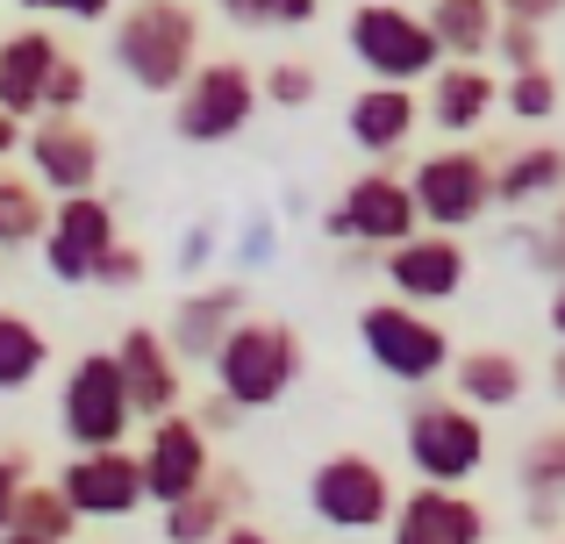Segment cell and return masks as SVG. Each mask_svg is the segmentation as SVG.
<instances>
[{"instance_id": "obj_1", "label": "cell", "mask_w": 565, "mask_h": 544, "mask_svg": "<svg viewBox=\"0 0 565 544\" xmlns=\"http://www.w3.org/2000/svg\"><path fill=\"white\" fill-rule=\"evenodd\" d=\"M108 57L143 94H180V79L201 65V14H193V0H129L115 14Z\"/></svg>"}, {"instance_id": "obj_28", "label": "cell", "mask_w": 565, "mask_h": 544, "mask_svg": "<svg viewBox=\"0 0 565 544\" xmlns=\"http://www.w3.org/2000/svg\"><path fill=\"white\" fill-rule=\"evenodd\" d=\"M8 531H29V537H43V544H72L79 516H72V502L57 494V480H36V473H29V480H22V494H14Z\"/></svg>"}, {"instance_id": "obj_6", "label": "cell", "mask_w": 565, "mask_h": 544, "mask_svg": "<svg viewBox=\"0 0 565 544\" xmlns=\"http://www.w3.org/2000/svg\"><path fill=\"white\" fill-rule=\"evenodd\" d=\"M258 100V72L244 57H201L172 94V129H180V143H230L250 129Z\"/></svg>"}, {"instance_id": "obj_43", "label": "cell", "mask_w": 565, "mask_h": 544, "mask_svg": "<svg viewBox=\"0 0 565 544\" xmlns=\"http://www.w3.org/2000/svg\"><path fill=\"white\" fill-rule=\"evenodd\" d=\"M544 322H552V337H558V344H565V279H558V287H552V308H544Z\"/></svg>"}, {"instance_id": "obj_25", "label": "cell", "mask_w": 565, "mask_h": 544, "mask_svg": "<svg viewBox=\"0 0 565 544\" xmlns=\"http://www.w3.org/2000/svg\"><path fill=\"white\" fill-rule=\"evenodd\" d=\"M565 194V143H523L494 158V209H530V201Z\"/></svg>"}, {"instance_id": "obj_24", "label": "cell", "mask_w": 565, "mask_h": 544, "mask_svg": "<svg viewBox=\"0 0 565 544\" xmlns=\"http://www.w3.org/2000/svg\"><path fill=\"white\" fill-rule=\"evenodd\" d=\"M515 480H523V494H530V523H537V531H558V516H565V423H544V430L530 437L523 459H515Z\"/></svg>"}, {"instance_id": "obj_21", "label": "cell", "mask_w": 565, "mask_h": 544, "mask_svg": "<svg viewBox=\"0 0 565 544\" xmlns=\"http://www.w3.org/2000/svg\"><path fill=\"white\" fill-rule=\"evenodd\" d=\"M57 57H65V43H57L43 22H22V29L0 36V108H8L14 122L43 115V86H51Z\"/></svg>"}, {"instance_id": "obj_31", "label": "cell", "mask_w": 565, "mask_h": 544, "mask_svg": "<svg viewBox=\"0 0 565 544\" xmlns=\"http://www.w3.org/2000/svg\"><path fill=\"white\" fill-rule=\"evenodd\" d=\"M230 29H308L322 0H215Z\"/></svg>"}, {"instance_id": "obj_40", "label": "cell", "mask_w": 565, "mask_h": 544, "mask_svg": "<svg viewBox=\"0 0 565 544\" xmlns=\"http://www.w3.org/2000/svg\"><path fill=\"white\" fill-rule=\"evenodd\" d=\"M509 22H537V29H552L558 14H565V0H494Z\"/></svg>"}, {"instance_id": "obj_37", "label": "cell", "mask_w": 565, "mask_h": 544, "mask_svg": "<svg viewBox=\"0 0 565 544\" xmlns=\"http://www.w3.org/2000/svg\"><path fill=\"white\" fill-rule=\"evenodd\" d=\"M14 8H29V14H65V22H100V14H115V0H14Z\"/></svg>"}, {"instance_id": "obj_17", "label": "cell", "mask_w": 565, "mask_h": 544, "mask_svg": "<svg viewBox=\"0 0 565 544\" xmlns=\"http://www.w3.org/2000/svg\"><path fill=\"white\" fill-rule=\"evenodd\" d=\"M386 544H487V509L466 488H429L415 480L386 516Z\"/></svg>"}, {"instance_id": "obj_44", "label": "cell", "mask_w": 565, "mask_h": 544, "mask_svg": "<svg viewBox=\"0 0 565 544\" xmlns=\"http://www.w3.org/2000/svg\"><path fill=\"white\" fill-rule=\"evenodd\" d=\"M552 394H558V402H565V344L552 351Z\"/></svg>"}, {"instance_id": "obj_22", "label": "cell", "mask_w": 565, "mask_h": 544, "mask_svg": "<svg viewBox=\"0 0 565 544\" xmlns=\"http://www.w3.org/2000/svg\"><path fill=\"white\" fill-rule=\"evenodd\" d=\"M244 509H250V480L230 473V466H215V473H207L186 502L166 509V523H158V531H166V544H215L230 523H244Z\"/></svg>"}, {"instance_id": "obj_8", "label": "cell", "mask_w": 565, "mask_h": 544, "mask_svg": "<svg viewBox=\"0 0 565 544\" xmlns=\"http://www.w3.org/2000/svg\"><path fill=\"white\" fill-rule=\"evenodd\" d=\"M57 430H65L72 451L129 445L137 408H129V394H122V365H115V351H79V359H72L65 394H57Z\"/></svg>"}, {"instance_id": "obj_23", "label": "cell", "mask_w": 565, "mask_h": 544, "mask_svg": "<svg viewBox=\"0 0 565 544\" xmlns=\"http://www.w3.org/2000/svg\"><path fill=\"white\" fill-rule=\"evenodd\" d=\"M530 394V365L501 344H480V351H458L451 359V402L480 408V416H501Z\"/></svg>"}, {"instance_id": "obj_36", "label": "cell", "mask_w": 565, "mask_h": 544, "mask_svg": "<svg viewBox=\"0 0 565 544\" xmlns=\"http://www.w3.org/2000/svg\"><path fill=\"white\" fill-rule=\"evenodd\" d=\"M86 108V65L79 57H57V72H51V86H43V115H79Z\"/></svg>"}, {"instance_id": "obj_5", "label": "cell", "mask_w": 565, "mask_h": 544, "mask_svg": "<svg viewBox=\"0 0 565 544\" xmlns=\"http://www.w3.org/2000/svg\"><path fill=\"white\" fill-rule=\"evenodd\" d=\"M344 43L365 65V79H380V86H423L429 72L444 65L429 22L415 8H401V0H365V8H351Z\"/></svg>"}, {"instance_id": "obj_45", "label": "cell", "mask_w": 565, "mask_h": 544, "mask_svg": "<svg viewBox=\"0 0 565 544\" xmlns=\"http://www.w3.org/2000/svg\"><path fill=\"white\" fill-rule=\"evenodd\" d=\"M0 544H43V537H29V531H0Z\"/></svg>"}, {"instance_id": "obj_18", "label": "cell", "mask_w": 565, "mask_h": 544, "mask_svg": "<svg viewBox=\"0 0 565 544\" xmlns=\"http://www.w3.org/2000/svg\"><path fill=\"white\" fill-rule=\"evenodd\" d=\"M344 129L373 166H394V158L415 143V129H423V94H415V86L365 79L359 94H351V108H344Z\"/></svg>"}, {"instance_id": "obj_11", "label": "cell", "mask_w": 565, "mask_h": 544, "mask_svg": "<svg viewBox=\"0 0 565 544\" xmlns=\"http://www.w3.org/2000/svg\"><path fill=\"white\" fill-rule=\"evenodd\" d=\"M322 230H330L337 244H359V252H386V244L415 237L423 215H415L408 172H386V166L380 172H359V180L344 186V201L322 215Z\"/></svg>"}, {"instance_id": "obj_39", "label": "cell", "mask_w": 565, "mask_h": 544, "mask_svg": "<svg viewBox=\"0 0 565 544\" xmlns=\"http://www.w3.org/2000/svg\"><path fill=\"white\" fill-rule=\"evenodd\" d=\"M186 416H193V423H201V430H207V437H222V430H236V416H244V408H236V402H230V394H222V387H215V394H207V402H201V408H186Z\"/></svg>"}, {"instance_id": "obj_35", "label": "cell", "mask_w": 565, "mask_h": 544, "mask_svg": "<svg viewBox=\"0 0 565 544\" xmlns=\"http://www.w3.org/2000/svg\"><path fill=\"white\" fill-rule=\"evenodd\" d=\"M494 51H501V65H509V72H530V65H544V29L537 22H509V14H501Z\"/></svg>"}, {"instance_id": "obj_29", "label": "cell", "mask_w": 565, "mask_h": 544, "mask_svg": "<svg viewBox=\"0 0 565 544\" xmlns=\"http://www.w3.org/2000/svg\"><path fill=\"white\" fill-rule=\"evenodd\" d=\"M43 223H51V201H43V186L0 172V252H22V244H36Z\"/></svg>"}, {"instance_id": "obj_9", "label": "cell", "mask_w": 565, "mask_h": 544, "mask_svg": "<svg viewBox=\"0 0 565 544\" xmlns=\"http://www.w3.org/2000/svg\"><path fill=\"white\" fill-rule=\"evenodd\" d=\"M394 502L401 494H394V480H386V466L365 459V451H330V459H316V473H308V516L344 531V537L386 531Z\"/></svg>"}, {"instance_id": "obj_46", "label": "cell", "mask_w": 565, "mask_h": 544, "mask_svg": "<svg viewBox=\"0 0 565 544\" xmlns=\"http://www.w3.org/2000/svg\"><path fill=\"white\" fill-rule=\"evenodd\" d=\"M552 544H565V537H552Z\"/></svg>"}, {"instance_id": "obj_27", "label": "cell", "mask_w": 565, "mask_h": 544, "mask_svg": "<svg viewBox=\"0 0 565 544\" xmlns=\"http://www.w3.org/2000/svg\"><path fill=\"white\" fill-rule=\"evenodd\" d=\"M43 365H51V337H43L22 308H0V394L36 387Z\"/></svg>"}, {"instance_id": "obj_42", "label": "cell", "mask_w": 565, "mask_h": 544, "mask_svg": "<svg viewBox=\"0 0 565 544\" xmlns=\"http://www.w3.org/2000/svg\"><path fill=\"white\" fill-rule=\"evenodd\" d=\"M14 151H22V122L0 108V158H14Z\"/></svg>"}, {"instance_id": "obj_2", "label": "cell", "mask_w": 565, "mask_h": 544, "mask_svg": "<svg viewBox=\"0 0 565 544\" xmlns=\"http://www.w3.org/2000/svg\"><path fill=\"white\" fill-rule=\"evenodd\" d=\"M207 365H215V387L250 416V408H279L294 387H301L308 351H301V330H294V322H279V316H244L230 337H222V351H215Z\"/></svg>"}, {"instance_id": "obj_3", "label": "cell", "mask_w": 565, "mask_h": 544, "mask_svg": "<svg viewBox=\"0 0 565 544\" xmlns=\"http://www.w3.org/2000/svg\"><path fill=\"white\" fill-rule=\"evenodd\" d=\"M359 344H365V359H373L386 380H401V387H429V380H444L451 359H458L451 330H444L429 308L394 301V294L359 308Z\"/></svg>"}, {"instance_id": "obj_32", "label": "cell", "mask_w": 565, "mask_h": 544, "mask_svg": "<svg viewBox=\"0 0 565 544\" xmlns=\"http://www.w3.org/2000/svg\"><path fill=\"white\" fill-rule=\"evenodd\" d=\"M258 94L273 100V108H287V115H301V108H316V94H322V79H316V65L308 57H273V65L258 72Z\"/></svg>"}, {"instance_id": "obj_4", "label": "cell", "mask_w": 565, "mask_h": 544, "mask_svg": "<svg viewBox=\"0 0 565 544\" xmlns=\"http://www.w3.org/2000/svg\"><path fill=\"white\" fill-rule=\"evenodd\" d=\"M401 451H408L415 480L429 488H466L487 466V416L466 402H444V394H423L401 423Z\"/></svg>"}, {"instance_id": "obj_10", "label": "cell", "mask_w": 565, "mask_h": 544, "mask_svg": "<svg viewBox=\"0 0 565 544\" xmlns=\"http://www.w3.org/2000/svg\"><path fill=\"white\" fill-rule=\"evenodd\" d=\"M22 158H29V180L51 201L100 194V172H108V143L86 115H36V129H22Z\"/></svg>"}, {"instance_id": "obj_13", "label": "cell", "mask_w": 565, "mask_h": 544, "mask_svg": "<svg viewBox=\"0 0 565 544\" xmlns=\"http://www.w3.org/2000/svg\"><path fill=\"white\" fill-rule=\"evenodd\" d=\"M122 237L115 230V209H108V194H65V201H51V223H43V273L57 279V287H94V266H100V252Z\"/></svg>"}, {"instance_id": "obj_19", "label": "cell", "mask_w": 565, "mask_h": 544, "mask_svg": "<svg viewBox=\"0 0 565 544\" xmlns=\"http://www.w3.org/2000/svg\"><path fill=\"white\" fill-rule=\"evenodd\" d=\"M494 108H501V86H494V72L487 65H437L423 79V122L429 129H444L451 143H466V137H480L487 122H494Z\"/></svg>"}, {"instance_id": "obj_7", "label": "cell", "mask_w": 565, "mask_h": 544, "mask_svg": "<svg viewBox=\"0 0 565 544\" xmlns=\"http://www.w3.org/2000/svg\"><path fill=\"white\" fill-rule=\"evenodd\" d=\"M408 194L423 230H472L487 209H494V158L472 151V143H444V151L415 158L408 166Z\"/></svg>"}, {"instance_id": "obj_14", "label": "cell", "mask_w": 565, "mask_h": 544, "mask_svg": "<svg viewBox=\"0 0 565 544\" xmlns=\"http://www.w3.org/2000/svg\"><path fill=\"white\" fill-rule=\"evenodd\" d=\"M137 459H143V494H151L158 509H172V502H186V494L215 473V437H207L186 408H172V416L143 423Z\"/></svg>"}, {"instance_id": "obj_33", "label": "cell", "mask_w": 565, "mask_h": 544, "mask_svg": "<svg viewBox=\"0 0 565 544\" xmlns=\"http://www.w3.org/2000/svg\"><path fill=\"white\" fill-rule=\"evenodd\" d=\"M143 273H151V258H143L137 244L115 237L108 252H100V266H94V287H100V294H137V287H143Z\"/></svg>"}, {"instance_id": "obj_34", "label": "cell", "mask_w": 565, "mask_h": 544, "mask_svg": "<svg viewBox=\"0 0 565 544\" xmlns=\"http://www.w3.org/2000/svg\"><path fill=\"white\" fill-rule=\"evenodd\" d=\"M523 258H530L537 273L565 279V194H558V215H552V223H530V230H523Z\"/></svg>"}, {"instance_id": "obj_16", "label": "cell", "mask_w": 565, "mask_h": 544, "mask_svg": "<svg viewBox=\"0 0 565 544\" xmlns=\"http://www.w3.org/2000/svg\"><path fill=\"white\" fill-rule=\"evenodd\" d=\"M108 351H115V365H122V394H129V408H137V423H158V416H172V408H186V365H180V351L166 344L158 322H129Z\"/></svg>"}, {"instance_id": "obj_12", "label": "cell", "mask_w": 565, "mask_h": 544, "mask_svg": "<svg viewBox=\"0 0 565 544\" xmlns=\"http://www.w3.org/2000/svg\"><path fill=\"white\" fill-rule=\"evenodd\" d=\"M380 273L394 287V301H415V308H451L472 279V252L451 237V230H415V237L386 244L380 252Z\"/></svg>"}, {"instance_id": "obj_38", "label": "cell", "mask_w": 565, "mask_h": 544, "mask_svg": "<svg viewBox=\"0 0 565 544\" xmlns=\"http://www.w3.org/2000/svg\"><path fill=\"white\" fill-rule=\"evenodd\" d=\"M22 480H29V451H0V531H8V516H14Z\"/></svg>"}, {"instance_id": "obj_30", "label": "cell", "mask_w": 565, "mask_h": 544, "mask_svg": "<svg viewBox=\"0 0 565 544\" xmlns=\"http://www.w3.org/2000/svg\"><path fill=\"white\" fill-rule=\"evenodd\" d=\"M558 100H565V86H558V72L552 65H530V72H509V79H501V115H509V122H552L558 115Z\"/></svg>"}, {"instance_id": "obj_26", "label": "cell", "mask_w": 565, "mask_h": 544, "mask_svg": "<svg viewBox=\"0 0 565 544\" xmlns=\"http://www.w3.org/2000/svg\"><path fill=\"white\" fill-rule=\"evenodd\" d=\"M429 36H437L444 57H458V65H480L487 51H494V29H501V8L494 0H429Z\"/></svg>"}, {"instance_id": "obj_15", "label": "cell", "mask_w": 565, "mask_h": 544, "mask_svg": "<svg viewBox=\"0 0 565 544\" xmlns=\"http://www.w3.org/2000/svg\"><path fill=\"white\" fill-rule=\"evenodd\" d=\"M57 494L72 502V516L79 523H122L137 516L151 494H143V459L129 445H108V451H79V459H65V473H57Z\"/></svg>"}, {"instance_id": "obj_41", "label": "cell", "mask_w": 565, "mask_h": 544, "mask_svg": "<svg viewBox=\"0 0 565 544\" xmlns=\"http://www.w3.org/2000/svg\"><path fill=\"white\" fill-rule=\"evenodd\" d=\"M215 544H279V537H265L258 523H230V531H222Z\"/></svg>"}, {"instance_id": "obj_20", "label": "cell", "mask_w": 565, "mask_h": 544, "mask_svg": "<svg viewBox=\"0 0 565 544\" xmlns=\"http://www.w3.org/2000/svg\"><path fill=\"white\" fill-rule=\"evenodd\" d=\"M244 316H250V308H244V287H236V279H207V287H186V301L172 308L166 344L180 351V365H186V359L207 365V359L222 351V337H230Z\"/></svg>"}]
</instances>
